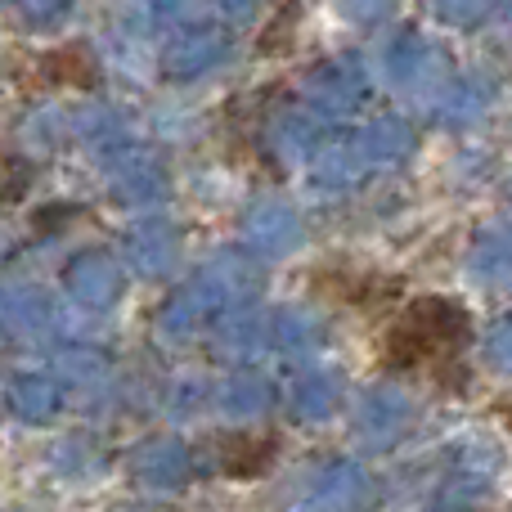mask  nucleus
<instances>
[{
  "instance_id": "7ed1b4c3",
  "label": "nucleus",
  "mask_w": 512,
  "mask_h": 512,
  "mask_svg": "<svg viewBox=\"0 0 512 512\" xmlns=\"http://www.w3.org/2000/svg\"><path fill=\"white\" fill-rule=\"evenodd\" d=\"M274 450H279V436H270V432L239 436V441L225 445V472L230 477H261L274 463Z\"/></svg>"
},
{
  "instance_id": "f03ea898",
  "label": "nucleus",
  "mask_w": 512,
  "mask_h": 512,
  "mask_svg": "<svg viewBox=\"0 0 512 512\" xmlns=\"http://www.w3.org/2000/svg\"><path fill=\"white\" fill-rule=\"evenodd\" d=\"M36 86H54V90H86L95 86V59L81 45H63L36 59Z\"/></svg>"
},
{
  "instance_id": "f257e3e1",
  "label": "nucleus",
  "mask_w": 512,
  "mask_h": 512,
  "mask_svg": "<svg viewBox=\"0 0 512 512\" xmlns=\"http://www.w3.org/2000/svg\"><path fill=\"white\" fill-rule=\"evenodd\" d=\"M468 346V315H463L459 301H441V297H427L414 301L405 315L391 324L387 333V369H436V378H463L459 369V355Z\"/></svg>"
}]
</instances>
